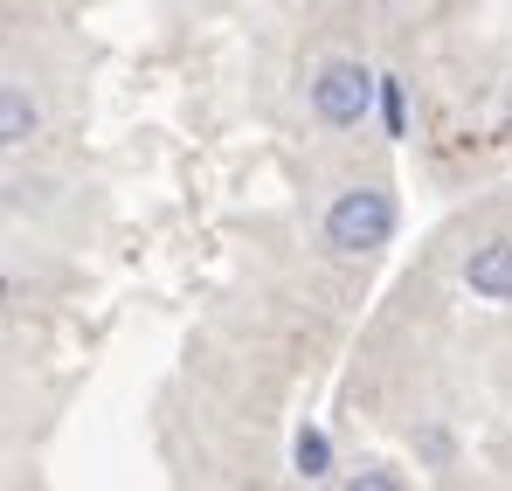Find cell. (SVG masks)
I'll return each mask as SVG.
<instances>
[{
  "instance_id": "obj_4",
  "label": "cell",
  "mask_w": 512,
  "mask_h": 491,
  "mask_svg": "<svg viewBox=\"0 0 512 491\" xmlns=\"http://www.w3.org/2000/svg\"><path fill=\"white\" fill-rule=\"evenodd\" d=\"M0 139H7V146H28V139H35V97H28L21 77L0 83Z\"/></svg>"
},
{
  "instance_id": "obj_3",
  "label": "cell",
  "mask_w": 512,
  "mask_h": 491,
  "mask_svg": "<svg viewBox=\"0 0 512 491\" xmlns=\"http://www.w3.org/2000/svg\"><path fill=\"white\" fill-rule=\"evenodd\" d=\"M464 284H471L478 298L506 305V298H512V243H506V236H492V243H478L471 256H464Z\"/></svg>"
},
{
  "instance_id": "obj_6",
  "label": "cell",
  "mask_w": 512,
  "mask_h": 491,
  "mask_svg": "<svg viewBox=\"0 0 512 491\" xmlns=\"http://www.w3.org/2000/svg\"><path fill=\"white\" fill-rule=\"evenodd\" d=\"M381 111H388V132H402V83H381Z\"/></svg>"
},
{
  "instance_id": "obj_2",
  "label": "cell",
  "mask_w": 512,
  "mask_h": 491,
  "mask_svg": "<svg viewBox=\"0 0 512 491\" xmlns=\"http://www.w3.org/2000/svg\"><path fill=\"white\" fill-rule=\"evenodd\" d=\"M374 83L360 63H326L319 77H312V111L333 125V132H353L360 118H367V104H374Z\"/></svg>"
},
{
  "instance_id": "obj_1",
  "label": "cell",
  "mask_w": 512,
  "mask_h": 491,
  "mask_svg": "<svg viewBox=\"0 0 512 491\" xmlns=\"http://www.w3.org/2000/svg\"><path fill=\"white\" fill-rule=\"evenodd\" d=\"M388 236H395V194H381V187H346V194H333V208H326V249L367 256V249H381Z\"/></svg>"
},
{
  "instance_id": "obj_5",
  "label": "cell",
  "mask_w": 512,
  "mask_h": 491,
  "mask_svg": "<svg viewBox=\"0 0 512 491\" xmlns=\"http://www.w3.org/2000/svg\"><path fill=\"white\" fill-rule=\"evenodd\" d=\"M291 457H298V478H326V464H333V450H326V436H319V429H305Z\"/></svg>"
}]
</instances>
